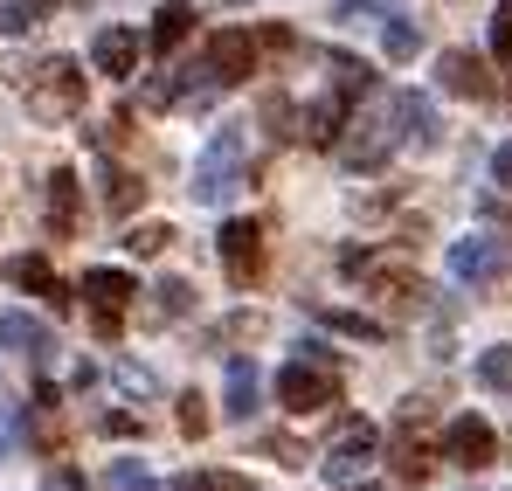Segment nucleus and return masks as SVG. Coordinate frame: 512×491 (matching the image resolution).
<instances>
[{"instance_id":"dca6fc26","label":"nucleus","mask_w":512,"mask_h":491,"mask_svg":"<svg viewBox=\"0 0 512 491\" xmlns=\"http://www.w3.org/2000/svg\"><path fill=\"white\" fill-rule=\"evenodd\" d=\"M395 118L409 125V146H423V153L443 139V132H436V104H429L423 90H402V97H395Z\"/></svg>"},{"instance_id":"cd10ccee","label":"nucleus","mask_w":512,"mask_h":491,"mask_svg":"<svg viewBox=\"0 0 512 491\" xmlns=\"http://www.w3.org/2000/svg\"><path fill=\"white\" fill-rule=\"evenodd\" d=\"M319 319H326L333 332H353V339H381V326H374V319H360V312H326V305H319Z\"/></svg>"},{"instance_id":"4468645a","label":"nucleus","mask_w":512,"mask_h":491,"mask_svg":"<svg viewBox=\"0 0 512 491\" xmlns=\"http://www.w3.org/2000/svg\"><path fill=\"white\" fill-rule=\"evenodd\" d=\"M77 222H84V208H77V173L56 166V173H49V229H56V236H77Z\"/></svg>"},{"instance_id":"a211bd4d","label":"nucleus","mask_w":512,"mask_h":491,"mask_svg":"<svg viewBox=\"0 0 512 491\" xmlns=\"http://www.w3.org/2000/svg\"><path fill=\"white\" fill-rule=\"evenodd\" d=\"M340 125H346V104L326 90V97L305 111V146H333V139H340Z\"/></svg>"},{"instance_id":"0eeeda50","label":"nucleus","mask_w":512,"mask_h":491,"mask_svg":"<svg viewBox=\"0 0 512 491\" xmlns=\"http://www.w3.org/2000/svg\"><path fill=\"white\" fill-rule=\"evenodd\" d=\"M215 249H222V270H229L236 284H256V277H263V229H256V222H222Z\"/></svg>"},{"instance_id":"bb28decb","label":"nucleus","mask_w":512,"mask_h":491,"mask_svg":"<svg viewBox=\"0 0 512 491\" xmlns=\"http://www.w3.org/2000/svg\"><path fill=\"white\" fill-rule=\"evenodd\" d=\"M104 491H160V485H153V471H146V464H111Z\"/></svg>"},{"instance_id":"39448f33","label":"nucleus","mask_w":512,"mask_h":491,"mask_svg":"<svg viewBox=\"0 0 512 491\" xmlns=\"http://www.w3.org/2000/svg\"><path fill=\"white\" fill-rule=\"evenodd\" d=\"M333 146H340L346 166H381L388 153H395V104H374V111H367L353 132H340Z\"/></svg>"},{"instance_id":"b1692460","label":"nucleus","mask_w":512,"mask_h":491,"mask_svg":"<svg viewBox=\"0 0 512 491\" xmlns=\"http://www.w3.org/2000/svg\"><path fill=\"white\" fill-rule=\"evenodd\" d=\"M374 298H395V305H416V298H423V277H409V270H381V277H374Z\"/></svg>"},{"instance_id":"f704fd0d","label":"nucleus","mask_w":512,"mask_h":491,"mask_svg":"<svg viewBox=\"0 0 512 491\" xmlns=\"http://www.w3.org/2000/svg\"><path fill=\"white\" fill-rule=\"evenodd\" d=\"M14 450V415H7V402H0V457Z\"/></svg>"},{"instance_id":"a878e982","label":"nucleus","mask_w":512,"mask_h":491,"mask_svg":"<svg viewBox=\"0 0 512 491\" xmlns=\"http://www.w3.org/2000/svg\"><path fill=\"white\" fill-rule=\"evenodd\" d=\"M173 491H256V485L236 478V471H194V478H180Z\"/></svg>"},{"instance_id":"7ed1b4c3","label":"nucleus","mask_w":512,"mask_h":491,"mask_svg":"<svg viewBox=\"0 0 512 491\" xmlns=\"http://www.w3.org/2000/svg\"><path fill=\"white\" fill-rule=\"evenodd\" d=\"M374 457H381V429L353 415V422H340V436L326 443V464H319V471H326V485H353Z\"/></svg>"},{"instance_id":"c85d7f7f","label":"nucleus","mask_w":512,"mask_h":491,"mask_svg":"<svg viewBox=\"0 0 512 491\" xmlns=\"http://www.w3.org/2000/svg\"><path fill=\"white\" fill-rule=\"evenodd\" d=\"M167 243H173V229H160V222H146V229H132V243H125V249H132V256H160Z\"/></svg>"},{"instance_id":"4be33fe9","label":"nucleus","mask_w":512,"mask_h":491,"mask_svg":"<svg viewBox=\"0 0 512 491\" xmlns=\"http://www.w3.org/2000/svg\"><path fill=\"white\" fill-rule=\"evenodd\" d=\"M139 194H146V187H139V173L104 166V208H111V215H132V208H139Z\"/></svg>"},{"instance_id":"5701e85b","label":"nucleus","mask_w":512,"mask_h":491,"mask_svg":"<svg viewBox=\"0 0 512 491\" xmlns=\"http://www.w3.org/2000/svg\"><path fill=\"white\" fill-rule=\"evenodd\" d=\"M478 388H492V395H512V346H492V353H478Z\"/></svg>"},{"instance_id":"423d86ee","label":"nucleus","mask_w":512,"mask_h":491,"mask_svg":"<svg viewBox=\"0 0 512 491\" xmlns=\"http://www.w3.org/2000/svg\"><path fill=\"white\" fill-rule=\"evenodd\" d=\"M443 457H450V464H464V471H485V464L499 457L492 422H485V415H457V422L443 429Z\"/></svg>"},{"instance_id":"412c9836","label":"nucleus","mask_w":512,"mask_h":491,"mask_svg":"<svg viewBox=\"0 0 512 491\" xmlns=\"http://www.w3.org/2000/svg\"><path fill=\"white\" fill-rule=\"evenodd\" d=\"M367 90H374V70H367L360 56H346V49H340V56H333V97L346 104V97H367Z\"/></svg>"},{"instance_id":"f03ea898","label":"nucleus","mask_w":512,"mask_h":491,"mask_svg":"<svg viewBox=\"0 0 512 491\" xmlns=\"http://www.w3.org/2000/svg\"><path fill=\"white\" fill-rule=\"evenodd\" d=\"M236 187H243V125H222L194 166V201H222Z\"/></svg>"},{"instance_id":"6e6552de","label":"nucleus","mask_w":512,"mask_h":491,"mask_svg":"<svg viewBox=\"0 0 512 491\" xmlns=\"http://www.w3.org/2000/svg\"><path fill=\"white\" fill-rule=\"evenodd\" d=\"M208 70H215V83H250L256 77V35L250 28H222L208 42Z\"/></svg>"},{"instance_id":"20e7f679","label":"nucleus","mask_w":512,"mask_h":491,"mask_svg":"<svg viewBox=\"0 0 512 491\" xmlns=\"http://www.w3.org/2000/svg\"><path fill=\"white\" fill-rule=\"evenodd\" d=\"M333 388H340V374L333 367H319V360H291V367H277V402L298 415L326 409L333 402Z\"/></svg>"},{"instance_id":"2f4dec72","label":"nucleus","mask_w":512,"mask_h":491,"mask_svg":"<svg viewBox=\"0 0 512 491\" xmlns=\"http://www.w3.org/2000/svg\"><path fill=\"white\" fill-rule=\"evenodd\" d=\"M492 49H499V56H512V0L492 14Z\"/></svg>"},{"instance_id":"72a5a7b5","label":"nucleus","mask_w":512,"mask_h":491,"mask_svg":"<svg viewBox=\"0 0 512 491\" xmlns=\"http://www.w3.org/2000/svg\"><path fill=\"white\" fill-rule=\"evenodd\" d=\"M492 180H499V187H512V146H499V153H492Z\"/></svg>"},{"instance_id":"f8f14e48","label":"nucleus","mask_w":512,"mask_h":491,"mask_svg":"<svg viewBox=\"0 0 512 491\" xmlns=\"http://www.w3.org/2000/svg\"><path fill=\"white\" fill-rule=\"evenodd\" d=\"M90 63H97L104 77H132V70H139V35H132V28H97Z\"/></svg>"},{"instance_id":"ddd939ff","label":"nucleus","mask_w":512,"mask_h":491,"mask_svg":"<svg viewBox=\"0 0 512 491\" xmlns=\"http://www.w3.org/2000/svg\"><path fill=\"white\" fill-rule=\"evenodd\" d=\"M436 77H443V90H450V97H492V77H485V63H478V56H464V49H443Z\"/></svg>"},{"instance_id":"f3484780","label":"nucleus","mask_w":512,"mask_h":491,"mask_svg":"<svg viewBox=\"0 0 512 491\" xmlns=\"http://www.w3.org/2000/svg\"><path fill=\"white\" fill-rule=\"evenodd\" d=\"M381 49H388V63H416V49H423V28H416L409 14H381Z\"/></svg>"},{"instance_id":"f257e3e1","label":"nucleus","mask_w":512,"mask_h":491,"mask_svg":"<svg viewBox=\"0 0 512 491\" xmlns=\"http://www.w3.org/2000/svg\"><path fill=\"white\" fill-rule=\"evenodd\" d=\"M21 97H28L35 118H77L84 97H90V77H84L77 56H49V63L21 70Z\"/></svg>"},{"instance_id":"1a4fd4ad","label":"nucleus","mask_w":512,"mask_h":491,"mask_svg":"<svg viewBox=\"0 0 512 491\" xmlns=\"http://www.w3.org/2000/svg\"><path fill=\"white\" fill-rule=\"evenodd\" d=\"M499 270H506V243H492V236L450 243V277H457V284H492Z\"/></svg>"},{"instance_id":"473e14b6","label":"nucleus","mask_w":512,"mask_h":491,"mask_svg":"<svg viewBox=\"0 0 512 491\" xmlns=\"http://www.w3.org/2000/svg\"><path fill=\"white\" fill-rule=\"evenodd\" d=\"M367 7H388V0H333V21H360Z\"/></svg>"},{"instance_id":"2eb2a0df","label":"nucleus","mask_w":512,"mask_h":491,"mask_svg":"<svg viewBox=\"0 0 512 491\" xmlns=\"http://www.w3.org/2000/svg\"><path fill=\"white\" fill-rule=\"evenodd\" d=\"M7 277H14L21 291H35V298H49L56 312L70 305V291L56 284V270H49V256H14V263H7Z\"/></svg>"},{"instance_id":"393cba45","label":"nucleus","mask_w":512,"mask_h":491,"mask_svg":"<svg viewBox=\"0 0 512 491\" xmlns=\"http://www.w3.org/2000/svg\"><path fill=\"white\" fill-rule=\"evenodd\" d=\"M49 7H56V0H0V28H7V35H21V28H35Z\"/></svg>"},{"instance_id":"9b49d317","label":"nucleus","mask_w":512,"mask_h":491,"mask_svg":"<svg viewBox=\"0 0 512 491\" xmlns=\"http://www.w3.org/2000/svg\"><path fill=\"white\" fill-rule=\"evenodd\" d=\"M84 298H90V312H97V326L111 332V326H118V312L132 305V277H125V270H90Z\"/></svg>"},{"instance_id":"7c9ffc66","label":"nucleus","mask_w":512,"mask_h":491,"mask_svg":"<svg viewBox=\"0 0 512 491\" xmlns=\"http://www.w3.org/2000/svg\"><path fill=\"white\" fill-rule=\"evenodd\" d=\"M153 298H160V319H180V312H187V298H194V291H187V284H160V291H153Z\"/></svg>"},{"instance_id":"9d476101","label":"nucleus","mask_w":512,"mask_h":491,"mask_svg":"<svg viewBox=\"0 0 512 491\" xmlns=\"http://www.w3.org/2000/svg\"><path fill=\"white\" fill-rule=\"evenodd\" d=\"M256 388H263L256 360H250V353H229V374H222V415H229V422H250V415H256Z\"/></svg>"},{"instance_id":"c756f323","label":"nucleus","mask_w":512,"mask_h":491,"mask_svg":"<svg viewBox=\"0 0 512 491\" xmlns=\"http://www.w3.org/2000/svg\"><path fill=\"white\" fill-rule=\"evenodd\" d=\"M180 429H187V436H208V402H201L194 388L180 395Z\"/></svg>"},{"instance_id":"aec40b11","label":"nucleus","mask_w":512,"mask_h":491,"mask_svg":"<svg viewBox=\"0 0 512 491\" xmlns=\"http://www.w3.org/2000/svg\"><path fill=\"white\" fill-rule=\"evenodd\" d=\"M0 346H14V353H49V326H35V319H21V312H0Z\"/></svg>"},{"instance_id":"6ab92c4d","label":"nucleus","mask_w":512,"mask_h":491,"mask_svg":"<svg viewBox=\"0 0 512 491\" xmlns=\"http://www.w3.org/2000/svg\"><path fill=\"white\" fill-rule=\"evenodd\" d=\"M187 28H194V7H187V0H167V7L153 14V49H160V56L180 49V42H187Z\"/></svg>"}]
</instances>
